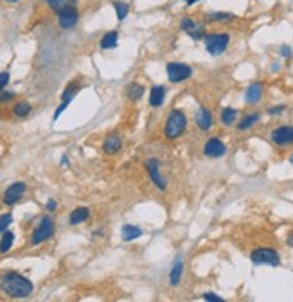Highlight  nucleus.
<instances>
[{
	"label": "nucleus",
	"instance_id": "f257e3e1",
	"mask_svg": "<svg viewBox=\"0 0 293 302\" xmlns=\"http://www.w3.org/2000/svg\"><path fill=\"white\" fill-rule=\"evenodd\" d=\"M34 290V284L18 272L0 274V291L11 298H27Z\"/></svg>",
	"mask_w": 293,
	"mask_h": 302
},
{
	"label": "nucleus",
	"instance_id": "f03ea898",
	"mask_svg": "<svg viewBox=\"0 0 293 302\" xmlns=\"http://www.w3.org/2000/svg\"><path fill=\"white\" fill-rule=\"evenodd\" d=\"M186 128H187L186 114H184L182 110H171L166 119V124H164V135H166L167 139L174 140L182 135L184 131H186Z\"/></svg>",
	"mask_w": 293,
	"mask_h": 302
},
{
	"label": "nucleus",
	"instance_id": "7ed1b4c3",
	"mask_svg": "<svg viewBox=\"0 0 293 302\" xmlns=\"http://www.w3.org/2000/svg\"><path fill=\"white\" fill-rule=\"evenodd\" d=\"M203 42H205V49L210 56H219L229 47L230 34L229 32H210V34H205Z\"/></svg>",
	"mask_w": 293,
	"mask_h": 302
},
{
	"label": "nucleus",
	"instance_id": "20e7f679",
	"mask_svg": "<svg viewBox=\"0 0 293 302\" xmlns=\"http://www.w3.org/2000/svg\"><path fill=\"white\" fill-rule=\"evenodd\" d=\"M54 231H56L54 219H52L51 216H44V218L40 219V223H38V226L32 231L31 245H42V243L49 241V239L54 236Z\"/></svg>",
	"mask_w": 293,
	"mask_h": 302
},
{
	"label": "nucleus",
	"instance_id": "39448f33",
	"mask_svg": "<svg viewBox=\"0 0 293 302\" xmlns=\"http://www.w3.org/2000/svg\"><path fill=\"white\" fill-rule=\"evenodd\" d=\"M250 259H252L253 265H268V267H279L281 265L279 252L275 248H268V247L255 248L250 254Z\"/></svg>",
	"mask_w": 293,
	"mask_h": 302
},
{
	"label": "nucleus",
	"instance_id": "423d86ee",
	"mask_svg": "<svg viewBox=\"0 0 293 302\" xmlns=\"http://www.w3.org/2000/svg\"><path fill=\"white\" fill-rule=\"evenodd\" d=\"M167 78H169L171 83H182V81L189 80L193 76V68L186 63H178V61H171L166 67Z\"/></svg>",
	"mask_w": 293,
	"mask_h": 302
},
{
	"label": "nucleus",
	"instance_id": "0eeeda50",
	"mask_svg": "<svg viewBox=\"0 0 293 302\" xmlns=\"http://www.w3.org/2000/svg\"><path fill=\"white\" fill-rule=\"evenodd\" d=\"M180 27H182V31L186 32L187 36H191L193 40H203L207 34L205 25L196 22L194 18H189V16H186V18L180 20Z\"/></svg>",
	"mask_w": 293,
	"mask_h": 302
},
{
	"label": "nucleus",
	"instance_id": "6e6552de",
	"mask_svg": "<svg viewBox=\"0 0 293 302\" xmlns=\"http://www.w3.org/2000/svg\"><path fill=\"white\" fill-rule=\"evenodd\" d=\"M25 191H27V185H25L24 182H15L11 183V185L8 187L4 191V196H2V200H4L6 205H15V203H18L22 198H24Z\"/></svg>",
	"mask_w": 293,
	"mask_h": 302
},
{
	"label": "nucleus",
	"instance_id": "1a4fd4ad",
	"mask_svg": "<svg viewBox=\"0 0 293 302\" xmlns=\"http://www.w3.org/2000/svg\"><path fill=\"white\" fill-rule=\"evenodd\" d=\"M270 140L275 146H291L293 144V126H279L270 133Z\"/></svg>",
	"mask_w": 293,
	"mask_h": 302
},
{
	"label": "nucleus",
	"instance_id": "9d476101",
	"mask_svg": "<svg viewBox=\"0 0 293 302\" xmlns=\"http://www.w3.org/2000/svg\"><path fill=\"white\" fill-rule=\"evenodd\" d=\"M146 171H148V175H150V180L153 182V185L157 187V189H160V191H164V189L167 187V182H166V178L160 175V162L159 160L157 159L148 160Z\"/></svg>",
	"mask_w": 293,
	"mask_h": 302
},
{
	"label": "nucleus",
	"instance_id": "9b49d317",
	"mask_svg": "<svg viewBox=\"0 0 293 302\" xmlns=\"http://www.w3.org/2000/svg\"><path fill=\"white\" fill-rule=\"evenodd\" d=\"M80 22V11L76 6H70V8H65L63 11L58 13V24H60L61 29H74Z\"/></svg>",
	"mask_w": 293,
	"mask_h": 302
},
{
	"label": "nucleus",
	"instance_id": "f8f14e48",
	"mask_svg": "<svg viewBox=\"0 0 293 302\" xmlns=\"http://www.w3.org/2000/svg\"><path fill=\"white\" fill-rule=\"evenodd\" d=\"M203 153H205V157H210V159H219V157H223L227 153V146L223 144L222 139L212 137L203 146Z\"/></svg>",
	"mask_w": 293,
	"mask_h": 302
},
{
	"label": "nucleus",
	"instance_id": "ddd939ff",
	"mask_svg": "<svg viewBox=\"0 0 293 302\" xmlns=\"http://www.w3.org/2000/svg\"><path fill=\"white\" fill-rule=\"evenodd\" d=\"M194 123H196V126H198L202 131L210 130V128H212V124H214L212 114H210L207 108L200 106L198 110H196V114H194Z\"/></svg>",
	"mask_w": 293,
	"mask_h": 302
},
{
	"label": "nucleus",
	"instance_id": "4468645a",
	"mask_svg": "<svg viewBox=\"0 0 293 302\" xmlns=\"http://www.w3.org/2000/svg\"><path fill=\"white\" fill-rule=\"evenodd\" d=\"M164 99H166V87L164 85H155L150 90V106L159 108L164 104Z\"/></svg>",
	"mask_w": 293,
	"mask_h": 302
},
{
	"label": "nucleus",
	"instance_id": "2eb2a0df",
	"mask_svg": "<svg viewBox=\"0 0 293 302\" xmlns=\"http://www.w3.org/2000/svg\"><path fill=\"white\" fill-rule=\"evenodd\" d=\"M205 20L210 22V24H230V22L236 20V15L225 13V11H212V13H207Z\"/></svg>",
	"mask_w": 293,
	"mask_h": 302
},
{
	"label": "nucleus",
	"instance_id": "dca6fc26",
	"mask_svg": "<svg viewBox=\"0 0 293 302\" xmlns=\"http://www.w3.org/2000/svg\"><path fill=\"white\" fill-rule=\"evenodd\" d=\"M263 97V85L261 83H252L245 92V101L246 104H258Z\"/></svg>",
	"mask_w": 293,
	"mask_h": 302
},
{
	"label": "nucleus",
	"instance_id": "f3484780",
	"mask_svg": "<svg viewBox=\"0 0 293 302\" xmlns=\"http://www.w3.org/2000/svg\"><path fill=\"white\" fill-rule=\"evenodd\" d=\"M121 147H123V139H121L117 133L108 135L106 140H104V144H103V151L104 153H108V155H114V153L121 151Z\"/></svg>",
	"mask_w": 293,
	"mask_h": 302
},
{
	"label": "nucleus",
	"instance_id": "a211bd4d",
	"mask_svg": "<svg viewBox=\"0 0 293 302\" xmlns=\"http://www.w3.org/2000/svg\"><path fill=\"white\" fill-rule=\"evenodd\" d=\"M88 218H90V211H88L87 207H76L74 211L70 212V216H68V223L70 225H81Z\"/></svg>",
	"mask_w": 293,
	"mask_h": 302
},
{
	"label": "nucleus",
	"instance_id": "6ab92c4d",
	"mask_svg": "<svg viewBox=\"0 0 293 302\" xmlns=\"http://www.w3.org/2000/svg\"><path fill=\"white\" fill-rule=\"evenodd\" d=\"M182 275H184V261L182 257H176V261L173 262V268L169 272L171 286H178L180 281H182Z\"/></svg>",
	"mask_w": 293,
	"mask_h": 302
},
{
	"label": "nucleus",
	"instance_id": "aec40b11",
	"mask_svg": "<svg viewBox=\"0 0 293 302\" xmlns=\"http://www.w3.org/2000/svg\"><path fill=\"white\" fill-rule=\"evenodd\" d=\"M121 236H123V241H133V239L140 238L142 236V229L137 225H131V223H128V225L123 226V231H121Z\"/></svg>",
	"mask_w": 293,
	"mask_h": 302
},
{
	"label": "nucleus",
	"instance_id": "412c9836",
	"mask_svg": "<svg viewBox=\"0 0 293 302\" xmlns=\"http://www.w3.org/2000/svg\"><path fill=\"white\" fill-rule=\"evenodd\" d=\"M117 40H119V32L117 31H110L101 38L99 42V47L103 51H108V49H115L117 47Z\"/></svg>",
	"mask_w": 293,
	"mask_h": 302
},
{
	"label": "nucleus",
	"instance_id": "4be33fe9",
	"mask_svg": "<svg viewBox=\"0 0 293 302\" xmlns=\"http://www.w3.org/2000/svg\"><path fill=\"white\" fill-rule=\"evenodd\" d=\"M238 119V110L236 108H223L222 114H219V123L223 126H232Z\"/></svg>",
	"mask_w": 293,
	"mask_h": 302
},
{
	"label": "nucleus",
	"instance_id": "5701e85b",
	"mask_svg": "<svg viewBox=\"0 0 293 302\" xmlns=\"http://www.w3.org/2000/svg\"><path fill=\"white\" fill-rule=\"evenodd\" d=\"M112 6H114V9H115L117 20H119V22L126 20L128 13H130V6H128V2H124V0H114V2H112Z\"/></svg>",
	"mask_w": 293,
	"mask_h": 302
},
{
	"label": "nucleus",
	"instance_id": "b1692460",
	"mask_svg": "<svg viewBox=\"0 0 293 302\" xmlns=\"http://www.w3.org/2000/svg\"><path fill=\"white\" fill-rule=\"evenodd\" d=\"M259 119H261V116H259L258 111H253V114H246V116L238 123V130L239 131L248 130V128H252L255 123H259Z\"/></svg>",
	"mask_w": 293,
	"mask_h": 302
},
{
	"label": "nucleus",
	"instance_id": "393cba45",
	"mask_svg": "<svg viewBox=\"0 0 293 302\" xmlns=\"http://www.w3.org/2000/svg\"><path fill=\"white\" fill-rule=\"evenodd\" d=\"M126 94H128V99L130 101H140L144 96V87L139 83H130L126 87Z\"/></svg>",
	"mask_w": 293,
	"mask_h": 302
},
{
	"label": "nucleus",
	"instance_id": "a878e982",
	"mask_svg": "<svg viewBox=\"0 0 293 302\" xmlns=\"http://www.w3.org/2000/svg\"><path fill=\"white\" fill-rule=\"evenodd\" d=\"M13 243H15V234L11 231L2 232V238H0V254H6V252L11 250Z\"/></svg>",
	"mask_w": 293,
	"mask_h": 302
},
{
	"label": "nucleus",
	"instance_id": "bb28decb",
	"mask_svg": "<svg viewBox=\"0 0 293 302\" xmlns=\"http://www.w3.org/2000/svg\"><path fill=\"white\" fill-rule=\"evenodd\" d=\"M80 88H81L80 85L76 83V81H72V83L63 90V94H61V103H68V104H70V101L76 97V94L80 92Z\"/></svg>",
	"mask_w": 293,
	"mask_h": 302
},
{
	"label": "nucleus",
	"instance_id": "cd10ccee",
	"mask_svg": "<svg viewBox=\"0 0 293 302\" xmlns=\"http://www.w3.org/2000/svg\"><path fill=\"white\" fill-rule=\"evenodd\" d=\"M47 6L54 13H60V11H63L65 8L76 6V0H47Z\"/></svg>",
	"mask_w": 293,
	"mask_h": 302
},
{
	"label": "nucleus",
	"instance_id": "c85d7f7f",
	"mask_svg": "<svg viewBox=\"0 0 293 302\" xmlns=\"http://www.w3.org/2000/svg\"><path fill=\"white\" fill-rule=\"evenodd\" d=\"M31 104L27 103V101H22V103H16L15 106H13V114H15L16 117H27L29 114H31Z\"/></svg>",
	"mask_w": 293,
	"mask_h": 302
},
{
	"label": "nucleus",
	"instance_id": "c756f323",
	"mask_svg": "<svg viewBox=\"0 0 293 302\" xmlns=\"http://www.w3.org/2000/svg\"><path fill=\"white\" fill-rule=\"evenodd\" d=\"M11 223H13V216L9 214V212H8V214H2V216H0V234L8 231Z\"/></svg>",
	"mask_w": 293,
	"mask_h": 302
},
{
	"label": "nucleus",
	"instance_id": "7c9ffc66",
	"mask_svg": "<svg viewBox=\"0 0 293 302\" xmlns=\"http://www.w3.org/2000/svg\"><path fill=\"white\" fill-rule=\"evenodd\" d=\"M284 111H286V106H284V104H279V106L270 108L268 114H270V116H281V114H284Z\"/></svg>",
	"mask_w": 293,
	"mask_h": 302
},
{
	"label": "nucleus",
	"instance_id": "2f4dec72",
	"mask_svg": "<svg viewBox=\"0 0 293 302\" xmlns=\"http://www.w3.org/2000/svg\"><path fill=\"white\" fill-rule=\"evenodd\" d=\"M13 97H15V94H13V92H8V90L0 92V103H8V101H11Z\"/></svg>",
	"mask_w": 293,
	"mask_h": 302
},
{
	"label": "nucleus",
	"instance_id": "473e14b6",
	"mask_svg": "<svg viewBox=\"0 0 293 302\" xmlns=\"http://www.w3.org/2000/svg\"><path fill=\"white\" fill-rule=\"evenodd\" d=\"M8 83H9V72H0V92L4 90Z\"/></svg>",
	"mask_w": 293,
	"mask_h": 302
},
{
	"label": "nucleus",
	"instance_id": "72a5a7b5",
	"mask_svg": "<svg viewBox=\"0 0 293 302\" xmlns=\"http://www.w3.org/2000/svg\"><path fill=\"white\" fill-rule=\"evenodd\" d=\"M203 300H210V302H222L223 298L218 297L216 293H205L203 295Z\"/></svg>",
	"mask_w": 293,
	"mask_h": 302
},
{
	"label": "nucleus",
	"instance_id": "f704fd0d",
	"mask_svg": "<svg viewBox=\"0 0 293 302\" xmlns=\"http://www.w3.org/2000/svg\"><path fill=\"white\" fill-rule=\"evenodd\" d=\"M281 56H282V58H286V60H289V58H291V47H288V45H282V47H281Z\"/></svg>",
	"mask_w": 293,
	"mask_h": 302
},
{
	"label": "nucleus",
	"instance_id": "c9c22d12",
	"mask_svg": "<svg viewBox=\"0 0 293 302\" xmlns=\"http://www.w3.org/2000/svg\"><path fill=\"white\" fill-rule=\"evenodd\" d=\"M56 207H58V203H56V200H47V203H45V209H47L49 212H54Z\"/></svg>",
	"mask_w": 293,
	"mask_h": 302
},
{
	"label": "nucleus",
	"instance_id": "e433bc0d",
	"mask_svg": "<svg viewBox=\"0 0 293 302\" xmlns=\"http://www.w3.org/2000/svg\"><path fill=\"white\" fill-rule=\"evenodd\" d=\"M67 106H68V103H61L60 106H58V110L54 111V119H58V117H60L61 114H63V111L67 110Z\"/></svg>",
	"mask_w": 293,
	"mask_h": 302
},
{
	"label": "nucleus",
	"instance_id": "4c0bfd02",
	"mask_svg": "<svg viewBox=\"0 0 293 302\" xmlns=\"http://www.w3.org/2000/svg\"><path fill=\"white\" fill-rule=\"evenodd\" d=\"M286 243H288V247L293 248V232H289L288 238H286Z\"/></svg>",
	"mask_w": 293,
	"mask_h": 302
},
{
	"label": "nucleus",
	"instance_id": "58836bf2",
	"mask_svg": "<svg viewBox=\"0 0 293 302\" xmlns=\"http://www.w3.org/2000/svg\"><path fill=\"white\" fill-rule=\"evenodd\" d=\"M187 6H193V4H196V2H200V0H184Z\"/></svg>",
	"mask_w": 293,
	"mask_h": 302
},
{
	"label": "nucleus",
	"instance_id": "ea45409f",
	"mask_svg": "<svg viewBox=\"0 0 293 302\" xmlns=\"http://www.w3.org/2000/svg\"><path fill=\"white\" fill-rule=\"evenodd\" d=\"M67 164H68V159H67V157H61V166H67Z\"/></svg>",
	"mask_w": 293,
	"mask_h": 302
},
{
	"label": "nucleus",
	"instance_id": "a19ab883",
	"mask_svg": "<svg viewBox=\"0 0 293 302\" xmlns=\"http://www.w3.org/2000/svg\"><path fill=\"white\" fill-rule=\"evenodd\" d=\"M289 164H291V166H293V153H291V155H289Z\"/></svg>",
	"mask_w": 293,
	"mask_h": 302
},
{
	"label": "nucleus",
	"instance_id": "79ce46f5",
	"mask_svg": "<svg viewBox=\"0 0 293 302\" xmlns=\"http://www.w3.org/2000/svg\"><path fill=\"white\" fill-rule=\"evenodd\" d=\"M6 2H18V0H6Z\"/></svg>",
	"mask_w": 293,
	"mask_h": 302
},
{
	"label": "nucleus",
	"instance_id": "37998d69",
	"mask_svg": "<svg viewBox=\"0 0 293 302\" xmlns=\"http://www.w3.org/2000/svg\"><path fill=\"white\" fill-rule=\"evenodd\" d=\"M44 2H47V0H44Z\"/></svg>",
	"mask_w": 293,
	"mask_h": 302
}]
</instances>
